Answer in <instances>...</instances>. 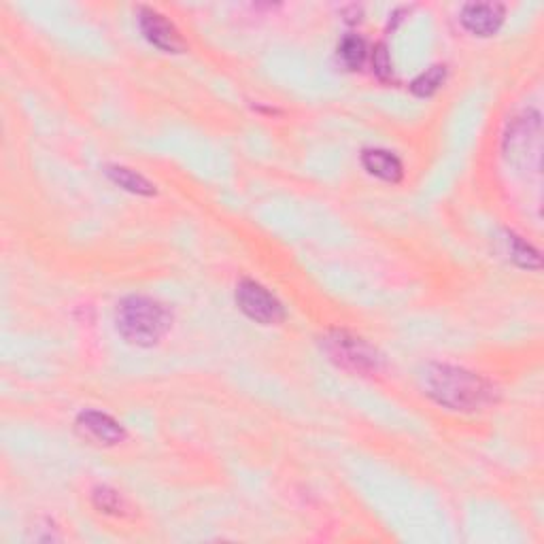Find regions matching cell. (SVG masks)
Masks as SVG:
<instances>
[{
    "label": "cell",
    "instance_id": "cell-12",
    "mask_svg": "<svg viewBox=\"0 0 544 544\" xmlns=\"http://www.w3.org/2000/svg\"><path fill=\"white\" fill-rule=\"evenodd\" d=\"M447 79V66L442 64H436V66H430L428 71L421 73L413 83H411V92L419 98H428V96H434L440 88L442 83H445Z\"/></svg>",
    "mask_w": 544,
    "mask_h": 544
},
{
    "label": "cell",
    "instance_id": "cell-4",
    "mask_svg": "<svg viewBox=\"0 0 544 544\" xmlns=\"http://www.w3.org/2000/svg\"><path fill=\"white\" fill-rule=\"evenodd\" d=\"M236 304L249 319L262 326H277L285 319L283 304L264 285L251 279H243L236 285Z\"/></svg>",
    "mask_w": 544,
    "mask_h": 544
},
{
    "label": "cell",
    "instance_id": "cell-15",
    "mask_svg": "<svg viewBox=\"0 0 544 544\" xmlns=\"http://www.w3.org/2000/svg\"><path fill=\"white\" fill-rule=\"evenodd\" d=\"M372 64H374V73H377L381 79L391 77V62H389V56H387L385 45H379L377 51H374Z\"/></svg>",
    "mask_w": 544,
    "mask_h": 544
},
{
    "label": "cell",
    "instance_id": "cell-7",
    "mask_svg": "<svg viewBox=\"0 0 544 544\" xmlns=\"http://www.w3.org/2000/svg\"><path fill=\"white\" fill-rule=\"evenodd\" d=\"M506 17V7L502 3H468L462 9V26L474 37H493Z\"/></svg>",
    "mask_w": 544,
    "mask_h": 544
},
{
    "label": "cell",
    "instance_id": "cell-13",
    "mask_svg": "<svg viewBox=\"0 0 544 544\" xmlns=\"http://www.w3.org/2000/svg\"><path fill=\"white\" fill-rule=\"evenodd\" d=\"M508 249H510V258H513L515 264H519L521 268H540V255L538 251L527 245L523 238L515 236V234H508Z\"/></svg>",
    "mask_w": 544,
    "mask_h": 544
},
{
    "label": "cell",
    "instance_id": "cell-6",
    "mask_svg": "<svg viewBox=\"0 0 544 544\" xmlns=\"http://www.w3.org/2000/svg\"><path fill=\"white\" fill-rule=\"evenodd\" d=\"M139 28L143 32V37L160 51H166V54H183L185 51V41L181 37V32L160 11L151 7H141Z\"/></svg>",
    "mask_w": 544,
    "mask_h": 544
},
{
    "label": "cell",
    "instance_id": "cell-2",
    "mask_svg": "<svg viewBox=\"0 0 544 544\" xmlns=\"http://www.w3.org/2000/svg\"><path fill=\"white\" fill-rule=\"evenodd\" d=\"M170 326H173V315L158 300L147 296H128L117 304L115 328L130 345H158Z\"/></svg>",
    "mask_w": 544,
    "mask_h": 544
},
{
    "label": "cell",
    "instance_id": "cell-3",
    "mask_svg": "<svg viewBox=\"0 0 544 544\" xmlns=\"http://www.w3.org/2000/svg\"><path fill=\"white\" fill-rule=\"evenodd\" d=\"M323 349L336 366L357 374H374L383 366V357L377 349L368 345L362 336L345 330H334L323 338Z\"/></svg>",
    "mask_w": 544,
    "mask_h": 544
},
{
    "label": "cell",
    "instance_id": "cell-9",
    "mask_svg": "<svg viewBox=\"0 0 544 544\" xmlns=\"http://www.w3.org/2000/svg\"><path fill=\"white\" fill-rule=\"evenodd\" d=\"M362 164L372 177L387 183H398L404 177V166L400 158L387 149H366L362 153Z\"/></svg>",
    "mask_w": 544,
    "mask_h": 544
},
{
    "label": "cell",
    "instance_id": "cell-1",
    "mask_svg": "<svg viewBox=\"0 0 544 544\" xmlns=\"http://www.w3.org/2000/svg\"><path fill=\"white\" fill-rule=\"evenodd\" d=\"M423 387L436 404L462 413L479 411L496 394V389L481 374L449 364L428 366L423 374Z\"/></svg>",
    "mask_w": 544,
    "mask_h": 544
},
{
    "label": "cell",
    "instance_id": "cell-5",
    "mask_svg": "<svg viewBox=\"0 0 544 544\" xmlns=\"http://www.w3.org/2000/svg\"><path fill=\"white\" fill-rule=\"evenodd\" d=\"M504 151L508 160L515 164H525L527 158H534L538 164L540 158V115L538 113H523L510 124L506 139H504Z\"/></svg>",
    "mask_w": 544,
    "mask_h": 544
},
{
    "label": "cell",
    "instance_id": "cell-14",
    "mask_svg": "<svg viewBox=\"0 0 544 544\" xmlns=\"http://www.w3.org/2000/svg\"><path fill=\"white\" fill-rule=\"evenodd\" d=\"M94 504L100 510H105V513H111V515H119L124 510L122 496H119L117 491H113L109 487H96L94 489Z\"/></svg>",
    "mask_w": 544,
    "mask_h": 544
},
{
    "label": "cell",
    "instance_id": "cell-8",
    "mask_svg": "<svg viewBox=\"0 0 544 544\" xmlns=\"http://www.w3.org/2000/svg\"><path fill=\"white\" fill-rule=\"evenodd\" d=\"M77 428L83 436L94 440L96 445H105V447L119 445V442L126 438V430L122 428V423L100 411H83L77 417Z\"/></svg>",
    "mask_w": 544,
    "mask_h": 544
},
{
    "label": "cell",
    "instance_id": "cell-10",
    "mask_svg": "<svg viewBox=\"0 0 544 544\" xmlns=\"http://www.w3.org/2000/svg\"><path fill=\"white\" fill-rule=\"evenodd\" d=\"M107 175H109V179L113 183H117L119 187H124V190L132 192V194H139V196H153V194H156V187H153L143 175L134 173V170H130V168L109 166Z\"/></svg>",
    "mask_w": 544,
    "mask_h": 544
},
{
    "label": "cell",
    "instance_id": "cell-11",
    "mask_svg": "<svg viewBox=\"0 0 544 544\" xmlns=\"http://www.w3.org/2000/svg\"><path fill=\"white\" fill-rule=\"evenodd\" d=\"M338 58L343 60V64L349 68V71H360L368 58L366 41L360 37V34H347V37L338 45Z\"/></svg>",
    "mask_w": 544,
    "mask_h": 544
}]
</instances>
